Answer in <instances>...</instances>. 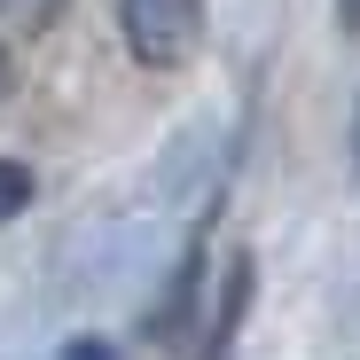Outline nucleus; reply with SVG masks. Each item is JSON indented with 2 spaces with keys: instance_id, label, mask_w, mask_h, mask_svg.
I'll list each match as a JSON object with an SVG mask.
<instances>
[{
  "instance_id": "obj_1",
  "label": "nucleus",
  "mask_w": 360,
  "mask_h": 360,
  "mask_svg": "<svg viewBox=\"0 0 360 360\" xmlns=\"http://www.w3.org/2000/svg\"><path fill=\"white\" fill-rule=\"evenodd\" d=\"M117 32H126L134 63L180 71L204 47V0H117Z\"/></svg>"
},
{
  "instance_id": "obj_2",
  "label": "nucleus",
  "mask_w": 360,
  "mask_h": 360,
  "mask_svg": "<svg viewBox=\"0 0 360 360\" xmlns=\"http://www.w3.org/2000/svg\"><path fill=\"white\" fill-rule=\"evenodd\" d=\"M55 16H63V0H0V24L8 32H47Z\"/></svg>"
},
{
  "instance_id": "obj_3",
  "label": "nucleus",
  "mask_w": 360,
  "mask_h": 360,
  "mask_svg": "<svg viewBox=\"0 0 360 360\" xmlns=\"http://www.w3.org/2000/svg\"><path fill=\"white\" fill-rule=\"evenodd\" d=\"M24 204H32V172L16 157H0V219H16Z\"/></svg>"
},
{
  "instance_id": "obj_4",
  "label": "nucleus",
  "mask_w": 360,
  "mask_h": 360,
  "mask_svg": "<svg viewBox=\"0 0 360 360\" xmlns=\"http://www.w3.org/2000/svg\"><path fill=\"white\" fill-rule=\"evenodd\" d=\"M63 360H117V352H110L102 337H71V345H63Z\"/></svg>"
},
{
  "instance_id": "obj_5",
  "label": "nucleus",
  "mask_w": 360,
  "mask_h": 360,
  "mask_svg": "<svg viewBox=\"0 0 360 360\" xmlns=\"http://www.w3.org/2000/svg\"><path fill=\"white\" fill-rule=\"evenodd\" d=\"M337 24H345V32H360V0H337Z\"/></svg>"
},
{
  "instance_id": "obj_6",
  "label": "nucleus",
  "mask_w": 360,
  "mask_h": 360,
  "mask_svg": "<svg viewBox=\"0 0 360 360\" xmlns=\"http://www.w3.org/2000/svg\"><path fill=\"white\" fill-rule=\"evenodd\" d=\"M8 86H16V63H8V47H0V102H8Z\"/></svg>"
},
{
  "instance_id": "obj_7",
  "label": "nucleus",
  "mask_w": 360,
  "mask_h": 360,
  "mask_svg": "<svg viewBox=\"0 0 360 360\" xmlns=\"http://www.w3.org/2000/svg\"><path fill=\"white\" fill-rule=\"evenodd\" d=\"M352 172H360V102H352Z\"/></svg>"
}]
</instances>
